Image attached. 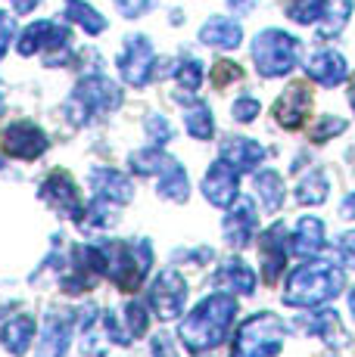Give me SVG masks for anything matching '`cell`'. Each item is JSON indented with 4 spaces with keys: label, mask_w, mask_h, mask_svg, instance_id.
Listing matches in <instances>:
<instances>
[{
    "label": "cell",
    "mask_w": 355,
    "mask_h": 357,
    "mask_svg": "<svg viewBox=\"0 0 355 357\" xmlns=\"http://www.w3.org/2000/svg\"><path fill=\"white\" fill-rule=\"evenodd\" d=\"M234 314H237L234 295L215 292V295H209V298H203L200 305L181 320L178 335H181V342L194 354L209 351V348H215L218 342L228 335L231 324H234Z\"/></svg>",
    "instance_id": "cell-1"
},
{
    "label": "cell",
    "mask_w": 355,
    "mask_h": 357,
    "mask_svg": "<svg viewBox=\"0 0 355 357\" xmlns=\"http://www.w3.org/2000/svg\"><path fill=\"white\" fill-rule=\"evenodd\" d=\"M343 271L331 261H315V264H303L299 271L290 273L287 280L284 301L293 307H315L321 301L333 298L343 289Z\"/></svg>",
    "instance_id": "cell-2"
},
{
    "label": "cell",
    "mask_w": 355,
    "mask_h": 357,
    "mask_svg": "<svg viewBox=\"0 0 355 357\" xmlns=\"http://www.w3.org/2000/svg\"><path fill=\"white\" fill-rule=\"evenodd\" d=\"M284 320H277L275 314H252L234 335L231 357H275L284 345Z\"/></svg>",
    "instance_id": "cell-3"
},
{
    "label": "cell",
    "mask_w": 355,
    "mask_h": 357,
    "mask_svg": "<svg viewBox=\"0 0 355 357\" xmlns=\"http://www.w3.org/2000/svg\"><path fill=\"white\" fill-rule=\"evenodd\" d=\"M296 56H299V40L290 38L287 31L268 29L259 31V38L252 40V59H256L259 75H265V78L287 75L296 66Z\"/></svg>",
    "instance_id": "cell-4"
},
{
    "label": "cell",
    "mask_w": 355,
    "mask_h": 357,
    "mask_svg": "<svg viewBox=\"0 0 355 357\" xmlns=\"http://www.w3.org/2000/svg\"><path fill=\"white\" fill-rule=\"evenodd\" d=\"M150 271V245L138 239V243H122L106 249V273L122 292L140 289L143 277Z\"/></svg>",
    "instance_id": "cell-5"
},
{
    "label": "cell",
    "mask_w": 355,
    "mask_h": 357,
    "mask_svg": "<svg viewBox=\"0 0 355 357\" xmlns=\"http://www.w3.org/2000/svg\"><path fill=\"white\" fill-rule=\"evenodd\" d=\"M122 102V93L119 87L113 84V81L106 78H85L78 81V87H75L72 100H69V112H72V121L75 125H85L91 115L97 112H109V109H115Z\"/></svg>",
    "instance_id": "cell-6"
},
{
    "label": "cell",
    "mask_w": 355,
    "mask_h": 357,
    "mask_svg": "<svg viewBox=\"0 0 355 357\" xmlns=\"http://www.w3.org/2000/svg\"><path fill=\"white\" fill-rule=\"evenodd\" d=\"M150 305L156 307V317L175 320L178 314H184L187 305V283L178 271H166L156 277L153 289H150Z\"/></svg>",
    "instance_id": "cell-7"
},
{
    "label": "cell",
    "mask_w": 355,
    "mask_h": 357,
    "mask_svg": "<svg viewBox=\"0 0 355 357\" xmlns=\"http://www.w3.org/2000/svg\"><path fill=\"white\" fill-rule=\"evenodd\" d=\"M153 63H156V56H153L150 40L140 38V34H131V38L125 40L122 56H119L122 78H125L131 87H143L150 81V75H153Z\"/></svg>",
    "instance_id": "cell-8"
},
{
    "label": "cell",
    "mask_w": 355,
    "mask_h": 357,
    "mask_svg": "<svg viewBox=\"0 0 355 357\" xmlns=\"http://www.w3.org/2000/svg\"><path fill=\"white\" fill-rule=\"evenodd\" d=\"M0 146H3L6 155L13 159H38L41 153L47 149V137L44 130L31 121H16L0 134Z\"/></svg>",
    "instance_id": "cell-9"
},
{
    "label": "cell",
    "mask_w": 355,
    "mask_h": 357,
    "mask_svg": "<svg viewBox=\"0 0 355 357\" xmlns=\"http://www.w3.org/2000/svg\"><path fill=\"white\" fill-rule=\"evenodd\" d=\"M41 199L50 202L57 211L69 215L72 221H81V215H85V202H81L78 190H75L72 177L66 174V171H53V174L41 183Z\"/></svg>",
    "instance_id": "cell-10"
},
{
    "label": "cell",
    "mask_w": 355,
    "mask_h": 357,
    "mask_svg": "<svg viewBox=\"0 0 355 357\" xmlns=\"http://www.w3.org/2000/svg\"><path fill=\"white\" fill-rule=\"evenodd\" d=\"M237 190H240V171L224 159H218L212 168L206 171L203 193H206V199L212 205H218V208H228L231 202H237Z\"/></svg>",
    "instance_id": "cell-11"
},
{
    "label": "cell",
    "mask_w": 355,
    "mask_h": 357,
    "mask_svg": "<svg viewBox=\"0 0 355 357\" xmlns=\"http://www.w3.org/2000/svg\"><path fill=\"white\" fill-rule=\"evenodd\" d=\"M309 112H312V91H309V84H303V81L290 84L281 93V100L275 102L277 121H281L284 128H290V130L303 128L305 119H309Z\"/></svg>",
    "instance_id": "cell-12"
},
{
    "label": "cell",
    "mask_w": 355,
    "mask_h": 357,
    "mask_svg": "<svg viewBox=\"0 0 355 357\" xmlns=\"http://www.w3.org/2000/svg\"><path fill=\"white\" fill-rule=\"evenodd\" d=\"M69 44V31L57 22H35L22 31L19 38V53L22 56H31L38 50H53V47H63Z\"/></svg>",
    "instance_id": "cell-13"
},
{
    "label": "cell",
    "mask_w": 355,
    "mask_h": 357,
    "mask_svg": "<svg viewBox=\"0 0 355 357\" xmlns=\"http://www.w3.org/2000/svg\"><path fill=\"white\" fill-rule=\"evenodd\" d=\"M91 187L94 193H97V199H106V202H131L134 199V187L131 181H128L125 174H119V171L113 168H94L91 171Z\"/></svg>",
    "instance_id": "cell-14"
},
{
    "label": "cell",
    "mask_w": 355,
    "mask_h": 357,
    "mask_svg": "<svg viewBox=\"0 0 355 357\" xmlns=\"http://www.w3.org/2000/svg\"><path fill=\"white\" fill-rule=\"evenodd\" d=\"M252 233H256V208H252L249 199H240L234 205V211L224 218V239L234 249H240L252 239Z\"/></svg>",
    "instance_id": "cell-15"
},
{
    "label": "cell",
    "mask_w": 355,
    "mask_h": 357,
    "mask_svg": "<svg viewBox=\"0 0 355 357\" xmlns=\"http://www.w3.org/2000/svg\"><path fill=\"white\" fill-rule=\"evenodd\" d=\"M262 258H265V283H275L281 277L284 264H287V243H284V224H275L268 233L262 236Z\"/></svg>",
    "instance_id": "cell-16"
},
{
    "label": "cell",
    "mask_w": 355,
    "mask_h": 357,
    "mask_svg": "<svg viewBox=\"0 0 355 357\" xmlns=\"http://www.w3.org/2000/svg\"><path fill=\"white\" fill-rule=\"evenodd\" d=\"M309 75L318 81V84H324V87H333V84H340V81L346 78V59L340 56L337 50H321V53H312V59H309Z\"/></svg>",
    "instance_id": "cell-17"
},
{
    "label": "cell",
    "mask_w": 355,
    "mask_h": 357,
    "mask_svg": "<svg viewBox=\"0 0 355 357\" xmlns=\"http://www.w3.org/2000/svg\"><path fill=\"white\" fill-rule=\"evenodd\" d=\"M222 159L228 165H234L237 171H252L259 162L265 159V149L259 146L256 140H247V137H234V140H228L222 146Z\"/></svg>",
    "instance_id": "cell-18"
},
{
    "label": "cell",
    "mask_w": 355,
    "mask_h": 357,
    "mask_svg": "<svg viewBox=\"0 0 355 357\" xmlns=\"http://www.w3.org/2000/svg\"><path fill=\"white\" fill-rule=\"evenodd\" d=\"M240 38H243L240 25H237L234 19H228V16L209 19V22L200 29V40H203V44L222 47V50H234V47L240 44Z\"/></svg>",
    "instance_id": "cell-19"
},
{
    "label": "cell",
    "mask_w": 355,
    "mask_h": 357,
    "mask_svg": "<svg viewBox=\"0 0 355 357\" xmlns=\"http://www.w3.org/2000/svg\"><path fill=\"white\" fill-rule=\"evenodd\" d=\"M66 348H69V326H66L59 317H47L44 329H41L35 357H63Z\"/></svg>",
    "instance_id": "cell-20"
},
{
    "label": "cell",
    "mask_w": 355,
    "mask_h": 357,
    "mask_svg": "<svg viewBox=\"0 0 355 357\" xmlns=\"http://www.w3.org/2000/svg\"><path fill=\"white\" fill-rule=\"evenodd\" d=\"M0 339H3V348L10 354H25V348L31 345V339H35V320L25 317V314H19V317L6 320L3 324V333H0Z\"/></svg>",
    "instance_id": "cell-21"
},
{
    "label": "cell",
    "mask_w": 355,
    "mask_h": 357,
    "mask_svg": "<svg viewBox=\"0 0 355 357\" xmlns=\"http://www.w3.org/2000/svg\"><path fill=\"white\" fill-rule=\"evenodd\" d=\"M321 245H324V224L318 221V218H303L296 227V236H293V255L299 258H312L315 252H321Z\"/></svg>",
    "instance_id": "cell-22"
},
{
    "label": "cell",
    "mask_w": 355,
    "mask_h": 357,
    "mask_svg": "<svg viewBox=\"0 0 355 357\" xmlns=\"http://www.w3.org/2000/svg\"><path fill=\"white\" fill-rule=\"evenodd\" d=\"M256 190H259V199H262L265 211H277L284 202V181L277 171H259L256 174Z\"/></svg>",
    "instance_id": "cell-23"
},
{
    "label": "cell",
    "mask_w": 355,
    "mask_h": 357,
    "mask_svg": "<svg viewBox=\"0 0 355 357\" xmlns=\"http://www.w3.org/2000/svg\"><path fill=\"white\" fill-rule=\"evenodd\" d=\"M159 196H162V199H172V202H184V199L190 196V181H187V171H184L178 162H172L166 171H162Z\"/></svg>",
    "instance_id": "cell-24"
},
{
    "label": "cell",
    "mask_w": 355,
    "mask_h": 357,
    "mask_svg": "<svg viewBox=\"0 0 355 357\" xmlns=\"http://www.w3.org/2000/svg\"><path fill=\"white\" fill-rule=\"evenodd\" d=\"M66 19H69V22H78L87 34H100L106 29V19L100 16L94 6H87L85 0H66Z\"/></svg>",
    "instance_id": "cell-25"
},
{
    "label": "cell",
    "mask_w": 355,
    "mask_h": 357,
    "mask_svg": "<svg viewBox=\"0 0 355 357\" xmlns=\"http://www.w3.org/2000/svg\"><path fill=\"white\" fill-rule=\"evenodd\" d=\"M215 283L218 286H234V289H240L243 295H249L252 289H256V277H252V271L243 261H228V264L222 267V271L215 273Z\"/></svg>",
    "instance_id": "cell-26"
},
{
    "label": "cell",
    "mask_w": 355,
    "mask_h": 357,
    "mask_svg": "<svg viewBox=\"0 0 355 357\" xmlns=\"http://www.w3.org/2000/svg\"><path fill=\"white\" fill-rule=\"evenodd\" d=\"M175 159L172 155H166L162 149H140V153H134L131 155V168L138 171V174H162V171L168 168Z\"/></svg>",
    "instance_id": "cell-27"
},
{
    "label": "cell",
    "mask_w": 355,
    "mask_h": 357,
    "mask_svg": "<svg viewBox=\"0 0 355 357\" xmlns=\"http://www.w3.org/2000/svg\"><path fill=\"white\" fill-rule=\"evenodd\" d=\"M327 199V181L321 171H309L305 181L296 187V202L303 205H321Z\"/></svg>",
    "instance_id": "cell-28"
},
{
    "label": "cell",
    "mask_w": 355,
    "mask_h": 357,
    "mask_svg": "<svg viewBox=\"0 0 355 357\" xmlns=\"http://www.w3.org/2000/svg\"><path fill=\"white\" fill-rule=\"evenodd\" d=\"M327 13V0H290L287 3V16L299 25H312Z\"/></svg>",
    "instance_id": "cell-29"
},
{
    "label": "cell",
    "mask_w": 355,
    "mask_h": 357,
    "mask_svg": "<svg viewBox=\"0 0 355 357\" xmlns=\"http://www.w3.org/2000/svg\"><path fill=\"white\" fill-rule=\"evenodd\" d=\"M187 130L196 140H209L212 137L215 125H212V112H209L206 102H196V106L187 109Z\"/></svg>",
    "instance_id": "cell-30"
},
{
    "label": "cell",
    "mask_w": 355,
    "mask_h": 357,
    "mask_svg": "<svg viewBox=\"0 0 355 357\" xmlns=\"http://www.w3.org/2000/svg\"><path fill=\"white\" fill-rule=\"evenodd\" d=\"M125 324H128V339H138V335L147 333V307L140 305V301H131V305L125 307Z\"/></svg>",
    "instance_id": "cell-31"
},
{
    "label": "cell",
    "mask_w": 355,
    "mask_h": 357,
    "mask_svg": "<svg viewBox=\"0 0 355 357\" xmlns=\"http://www.w3.org/2000/svg\"><path fill=\"white\" fill-rule=\"evenodd\" d=\"M349 10H352V0H337V3H333V10H331V19L321 25V34H324V38H333V34L346 25Z\"/></svg>",
    "instance_id": "cell-32"
},
{
    "label": "cell",
    "mask_w": 355,
    "mask_h": 357,
    "mask_svg": "<svg viewBox=\"0 0 355 357\" xmlns=\"http://www.w3.org/2000/svg\"><path fill=\"white\" fill-rule=\"evenodd\" d=\"M175 78H178V84H181V87H190V91H196V87H200V81H203V68H200L196 59H184V63L178 66Z\"/></svg>",
    "instance_id": "cell-33"
},
{
    "label": "cell",
    "mask_w": 355,
    "mask_h": 357,
    "mask_svg": "<svg viewBox=\"0 0 355 357\" xmlns=\"http://www.w3.org/2000/svg\"><path fill=\"white\" fill-rule=\"evenodd\" d=\"M240 78H243L240 66L231 63V59H222V63H215V68H212V84L215 87H228L231 81H240Z\"/></svg>",
    "instance_id": "cell-34"
},
{
    "label": "cell",
    "mask_w": 355,
    "mask_h": 357,
    "mask_svg": "<svg viewBox=\"0 0 355 357\" xmlns=\"http://www.w3.org/2000/svg\"><path fill=\"white\" fill-rule=\"evenodd\" d=\"M346 128V121H340V119H331V115H327V119H321L318 121V128L312 130V140H318V143H324V140H331L333 134H340V130Z\"/></svg>",
    "instance_id": "cell-35"
},
{
    "label": "cell",
    "mask_w": 355,
    "mask_h": 357,
    "mask_svg": "<svg viewBox=\"0 0 355 357\" xmlns=\"http://www.w3.org/2000/svg\"><path fill=\"white\" fill-rule=\"evenodd\" d=\"M153 3H156V0H115L119 13H122V16H128V19H138L140 13H147Z\"/></svg>",
    "instance_id": "cell-36"
},
{
    "label": "cell",
    "mask_w": 355,
    "mask_h": 357,
    "mask_svg": "<svg viewBox=\"0 0 355 357\" xmlns=\"http://www.w3.org/2000/svg\"><path fill=\"white\" fill-rule=\"evenodd\" d=\"M147 130H150V137H153L156 143H168V140H172V128H168V121L159 119V115H153V119L147 121Z\"/></svg>",
    "instance_id": "cell-37"
},
{
    "label": "cell",
    "mask_w": 355,
    "mask_h": 357,
    "mask_svg": "<svg viewBox=\"0 0 355 357\" xmlns=\"http://www.w3.org/2000/svg\"><path fill=\"white\" fill-rule=\"evenodd\" d=\"M256 115H259V102H256V100L243 97V100L234 102V119H237V121H252Z\"/></svg>",
    "instance_id": "cell-38"
},
{
    "label": "cell",
    "mask_w": 355,
    "mask_h": 357,
    "mask_svg": "<svg viewBox=\"0 0 355 357\" xmlns=\"http://www.w3.org/2000/svg\"><path fill=\"white\" fill-rule=\"evenodd\" d=\"M13 31H16V22H13V16H10V13H0V56H3L6 47H10Z\"/></svg>",
    "instance_id": "cell-39"
},
{
    "label": "cell",
    "mask_w": 355,
    "mask_h": 357,
    "mask_svg": "<svg viewBox=\"0 0 355 357\" xmlns=\"http://www.w3.org/2000/svg\"><path fill=\"white\" fill-rule=\"evenodd\" d=\"M153 357H178V354H175L172 339H168L166 333H159V335L153 339Z\"/></svg>",
    "instance_id": "cell-40"
},
{
    "label": "cell",
    "mask_w": 355,
    "mask_h": 357,
    "mask_svg": "<svg viewBox=\"0 0 355 357\" xmlns=\"http://www.w3.org/2000/svg\"><path fill=\"white\" fill-rule=\"evenodd\" d=\"M340 255H343L346 264H352L355 267V230L352 233H346V236H340Z\"/></svg>",
    "instance_id": "cell-41"
},
{
    "label": "cell",
    "mask_w": 355,
    "mask_h": 357,
    "mask_svg": "<svg viewBox=\"0 0 355 357\" xmlns=\"http://www.w3.org/2000/svg\"><path fill=\"white\" fill-rule=\"evenodd\" d=\"M13 6H16V13H31L38 6V0H10Z\"/></svg>",
    "instance_id": "cell-42"
},
{
    "label": "cell",
    "mask_w": 355,
    "mask_h": 357,
    "mask_svg": "<svg viewBox=\"0 0 355 357\" xmlns=\"http://www.w3.org/2000/svg\"><path fill=\"white\" fill-rule=\"evenodd\" d=\"M343 215H346V218H355V193L343 202Z\"/></svg>",
    "instance_id": "cell-43"
},
{
    "label": "cell",
    "mask_w": 355,
    "mask_h": 357,
    "mask_svg": "<svg viewBox=\"0 0 355 357\" xmlns=\"http://www.w3.org/2000/svg\"><path fill=\"white\" fill-rule=\"evenodd\" d=\"M349 102H352V109H355V81L349 84Z\"/></svg>",
    "instance_id": "cell-44"
},
{
    "label": "cell",
    "mask_w": 355,
    "mask_h": 357,
    "mask_svg": "<svg viewBox=\"0 0 355 357\" xmlns=\"http://www.w3.org/2000/svg\"><path fill=\"white\" fill-rule=\"evenodd\" d=\"M349 301H352V311H355V289H352V295H349Z\"/></svg>",
    "instance_id": "cell-45"
},
{
    "label": "cell",
    "mask_w": 355,
    "mask_h": 357,
    "mask_svg": "<svg viewBox=\"0 0 355 357\" xmlns=\"http://www.w3.org/2000/svg\"><path fill=\"white\" fill-rule=\"evenodd\" d=\"M0 109H3V106H0Z\"/></svg>",
    "instance_id": "cell-46"
}]
</instances>
